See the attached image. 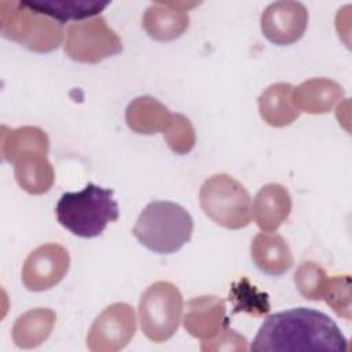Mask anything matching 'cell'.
<instances>
[{
    "instance_id": "9",
    "label": "cell",
    "mask_w": 352,
    "mask_h": 352,
    "mask_svg": "<svg viewBox=\"0 0 352 352\" xmlns=\"http://www.w3.org/2000/svg\"><path fill=\"white\" fill-rule=\"evenodd\" d=\"M70 256L58 243L36 248L26 257L22 267V283L30 292H44L58 285L67 274Z\"/></svg>"
},
{
    "instance_id": "10",
    "label": "cell",
    "mask_w": 352,
    "mask_h": 352,
    "mask_svg": "<svg viewBox=\"0 0 352 352\" xmlns=\"http://www.w3.org/2000/svg\"><path fill=\"white\" fill-rule=\"evenodd\" d=\"M260 25L268 41L276 45H290L305 33L308 11L300 1H275L263 11Z\"/></svg>"
},
{
    "instance_id": "23",
    "label": "cell",
    "mask_w": 352,
    "mask_h": 352,
    "mask_svg": "<svg viewBox=\"0 0 352 352\" xmlns=\"http://www.w3.org/2000/svg\"><path fill=\"white\" fill-rule=\"evenodd\" d=\"M327 278L326 271L314 261H304L294 272V283L298 293L312 301L322 300Z\"/></svg>"
},
{
    "instance_id": "8",
    "label": "cell",
    "mask_w": 352,
    "mask_h": 352,
    "mask_svg": "<svg viewBox=\"0 0 352 352\" xmlns=\"http://www.w3.org/2000/svg\"><path fill=\"white\" fill-rule=\"evenodd\" d=\"M135 331L133 308L126 302H114L94 320L87 334V346L92 352H117L129 344Z\"/></svg>"
},
{
    "instance_id": "11",
    "label": "cell",
    "mask_w": 352,
    "mask_h": 352,
    "mask_svg": "<svg viewBox=\"0 0 352 352\" xmlns=\"http://www.w3.org/2000/svg\"><path fill=\"white\" fill-rule=\"evenodd\" d=\"M194 6H197V3H153L144 11L142 26L144 32L157 41L176 40L187 30L190 18L186 11Z\"/></svg>"
},
{
    "instance_id": "6",
    "label": "cell",
    "mask_w": 352,
    "mask_h": 352,
    "mask_svg": "<svg viewBox=\"0 0 352 352\" xmlns=\"http://www.w3.org/2000/svg\"><path fill=\"white\" fill-rule=\"evenodd\" d=\"M138 311L144 336L154 342H165L179 329L183 296L173 283L158 280L144 290Z\"/></svg>"
},
{
    "instance_id": "7",
    "label": "cell",
    "mask_w": 352,
    "mask_h": 352,
    "mask_svg": "<svg viewBox=\"0 0 352 352\" xmlns=\"http://www.w3.org/2000/svg\"><path fill=\"white\" fill-rule=\"evenodd\" d=\"M121 51V38L103 16L74 22L67 28L65 52L76 62L98 63Z\"/></svg>"
},
{
    "instance_id": "4",
    "label": "cell",
    "mask_w": 352,
    "mask_h": 352,
    "mask_svg": "<svg viewBox=\"0 0 352 352\" xmlns=\"http://www.w3.org/2000/svg\"><path fill=\"white\" fill-rule=\"evenodd\" d=\"M0 33L29 51L44 54L56 50L65 36L62 23L28 8L23 1H0Z\"/></svg>"
},
{
    "instance_id": "14",
    "label": "cell",
    "mask_w": 352,
    "mask_h": 352,
    "mask_svg": "<svg viewBox=\"0 0 352 352\" xmlns=\"http://www.w3.org/2000/svg\"><path fill=\"white\" fill-rule=\"evenodd\" d=\"M344 89L334 80L326 77H315L302 81L293 88V104L308 114H324L342 99Z\"/></svg>"
},
{
    "instance_id": "15",
    "label": "cell",
    "mask_w": 352,
    "mask_h": 352,
    "mask_svg": "<svg viewBox=\"0 0 352 352\" xmlns=\"http://www.w3.org/2000/svg\"><path fill=\"white\" fill-rule=\"evenodd\" d=\"M250 256L254 265L271 276L283 275L294 263L287 242L279 234L272 232H260L253 238Z\"/></svg>"
},
{
    "instance_id": "13",
    "label": "cell",
    "mask_w": 352,
    "mask_h": 352,
    "mask_svg": "<svg viewBox=\"0 0 352 352\" xmlns=\"http://www.w3.org/2000/svg\"><path fill=\"white\" fill-rule=\"evenodd\" d=\"M292 212V197L287 188L278 183L265 184L258 190L252 205L257 227L264 232L276 231Z\"/></svg>"
},
{
    "instance_id": "5",
    "label": "cell",
    "mask_w": 352,
    "mask_h": 352,
    "mask_svg": "<svg viewBox=\"0 0 352 352\" xmlns=\"http://www.w3.org/2000/svg\"><path fill=\"white\" fill-rule=\"evenodd\" d=\"M199 205L210 220L228 230L243 228L252 221L250 194L227 173L213 175L202 183Z\"/></svg>"
},
{
    "instance_id": "22",
    "label": "cell",
    "mask_w": 352,
    "mask_h": 352,
    "mask_svg": "<svg viewBox=\"0 0 352 352\" xmlns=\"http://www.w3.org/2000/svg\"><path fill=\"white\" fill-rule=\"evenodd\" d=\"M162 135L169 148L180 155L190 153L197 143V135L191 121L180 113H172Z\"/></svg>"
},
{
    "instance_id": "25",
    "label": "cell",
    "mask_w": 352,
    "mask_h": 352,
    "mask_svg": "<svg viewBox=\"0 0 352 352\" xmlns=\"http://www.w3.org/2000/svg\"><path fill=\"white\" fill-rule=\"evenodd\" d=\"M201 351H248L246 338L235 330L224 326L213 338L202 341Z\"/></svg>"
},
{
    "instance_id": "24",
    "label": "cell",
    "mask_w": 352,
    "mask_h": 352,
    "mask_svg": "<svg viewBox=\"0 0 352 352\" xmlns=\"http://www.w3.org/2000/svg\"><path fill=\"white\" fill-rule=\"evenodd\" d=\"M322 300L333 309V312L351 320L352 318V301H351V276L349 275H334L329 276Z\"/></svg>"
},
{
    "instance_id": "20",
    "label": "cell",
    "mask_w": 352,
    "mask_h": 352,
    "mask_svg": "<svg viewBox=\"0 0 352 352\" xmlns=\"http://www.w3.org/2000/svg\"><path fill=\"white\" fill-rule=\"evenodd\" d=\"M23 4L32 11L58 21H85L99 14L109 6V1L98 0H30Z\"/></svg>"
},
{
    "instance_id": "2",
    "label": "cell",
    "mask_w": 352,
    "mask_h": 352,
    "mask_svg": "<svg viewBox=\"0 0 352 352\" xmlns=\"http://www.w3.org/2000/svg\"><path fill=\"white\" fill-rule=\"evenodd\" d=\"M56 219L73 235L94 238L100 235L106 226L118 220V204L113 190L88 183L84 190L65 192L55 208Z\"/></svg>"
},
{
    "instance_id": "19",
    "label": "cell",
    "mask_w": 352,
    "mask_h": 352,
    "mask_svg": "<svg viewBox=\"0 0 352 352\" xmlns=\"http://www.w3.org/2000/svg\"><path fill=\"white\" fill-rule=\"evenodd\" d=\"M56 315L50 308H34L26 311L12 326V341L22 349H32L41 345L51 336Z\"/></svg>"
},
{
    "instance_id": "21",
    "label": "cell",
    "mask_w": 352,
    "mask_h": 352,
    "mask_svg": "<svg viewBox=\"0 0 352 352\" xmlns=\"http://www.w3.org/2000/svg\"><path fill=\"white\" fill-rule=\"evenodd\" d=\"M48 150L50 139L41 128L32 125L19 128L1 126V157L7 162L14 164L21 154L29 151L48 154Z\"/></svg>"
},
{
    "instance_id": "16",
    "label": "cell",
    "mask_w": 352,
    "mask_h": 352,
    "mask_svg": "<svg viewBox=\"0 0 352 352\" xmlns=\"http://www.w3.org/2000/svg\"><path fill=\"white\" fill-rule=\"evenodd\" d=\"M14 175L19 187L33 195L50 191L55 180V172L47 154L37 151L21 154L14 161Z\"/></svg>"
},
{
    "instance_id": "18",
    "label": "cell",
    "mask_w": 352,
    "mask_h": 352,
    "mask_svg": "<svg viewBox=\"0 0 352 352\" xmlns=\"http://www.w3.org/2000/svg\"><path fill=\"white\" fill-rule=\"evenodd\" d=\"M172 113L158 99L144 95L135 98L125 110V121L129 129L140 135L164 132Z\"/></svg>"
},
{
    "instance_id": "1",
    "label": "cell",
    "mask_w": 352,
    "mask_h": 352,
    "mask_svg": "<svg viewBox=\"0 0 352 352\" xmlns=\"http://www.w3.org/2000/svg\"><path fill=\"white\" fill-rule=\"evenodd\" d=\"M252 351L346 352L348 341L337 323L311 308H293L270 315L260 326Z\"/></svg>"
},
{
    "instance_id": "12",
    "label": "cell",
    "mask_w": 352,
    "mask_h": 352,
    "mask_svg": "<svg viewBox=\"0 0 352 352\" xmlns=\"http://www.w3.org/2000/svg\"><path fill=\"white\" fill-rule=\"evenodd\" d=\"M226 302L216 296H199L186 304L183 326L186 331L198 340L213 338L224 326H228Z\"/></svg>"
},
{
    "instance_id": "17",
    "label": "cell",
    "mask_w": 352,
    "mask_h": 352,
    "mask_svg": "<svg viewBox=\"0 0 352 352\" xmlns=\"http://www.w3.org/2000/svg\"><path fill=\"white\" fill-rule=\"evenodd\" d=\"M293 88L289 82H276L261 92L257 100L258 111L268 125L282 128L298 118L300 110L292 100Z\"/></svg>"
},
{
    "instance_id": "3",
    "label": "cell",
    "mask_w": 352,
    "mask_h": 352,
    "mask_svg": "<svg viewBox=\"0 0 352 352\" xmlns=\"http://www.w3.org/2000/svg\"><path fill=\"white\" fill-rule=\"evenodd\" d=\"M192 230V217L182 205L170 201H153L139 214L132 234L148 250L170 254L191 239Z\"/></svg>"
}]
</instances>
